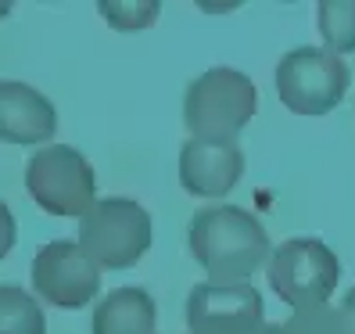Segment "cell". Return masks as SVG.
<instances>
[{
	"instance_id": "12",
	"label": "cell",
	"mask_w": 355,
	"mask_h": 334,
	"mask_svg": "<svg viewBox=\"0 0 355 334\" xmlns=\"http://www.w3.org/2000/svg\"><path fill=\"white\" fill-rule=\"evenodd\" d=\"M0 334H47L44 309L18 284H0Z\"/></svg>"
},
{
	"instance_id": "11",
	"label": "cell",
	"mask_w": 355,
	"mask_h": 334,
	"mask_svg": "<svg viewBox=\"0 0 355 334\" xmlns=\"http://www.w3.org/2000/svg\"><path fill=\"white\" fill-rule=\"evenodd\" d=\"M158 309L144 287H115L94 312V334H155Z\"/></svg>"
},
{
	"instance_id": "8",
	"label": "cell",
	"mask_w": 355,
	"mask_h": 334,
	"mask_svg": "<svg viewBox=\"0 0 355 334\" xmlns=\"http://www.w3.org/2000/svg\"><path fill=\"white\" fill-rule=\"evenodd\" d=\"M187 327L191 334H259L266 327L262 295L248 281H205L187 299Z\"/></svg>"
},
{
	"instance_id": "16",
	"label": "cell",
	"mask_w": 355,
	"mask_h": 334,
	"mask_svg": "<svg viewBox=\"0 0 355 334\" xmlns=\"http://www.w3.org/2000/svg\"><path fill=\"white\" fill-rule=\"evenodd\" d=\"M15 237H18V226H15V216L11 208L0 201V259H4L11 248H15Z\"/></svg>"
},
{
	"instance_id": "3",
	"label": "cell",
	"mask_w": 355,
	"mask_h": 334,
	"mask_svg": "<svg viewBox=\"0 0 355 334\" xmlns=\"http://www.w3.org/2000/svg\"><path fill=\"white\" fill-rule=\"evenodd\" d=\"M79 248L97 269H130L151 248V216L133 198H104L79 219Z\"/></svg>"
},
{
	"instance_id": "15",
	"label": "cell",
	"mask_w": 355,
	"mask_h": 334,
	"mask_svg": "<svg viewBox=\"0 0 355 334\" xmlns=\"http://www.w3.org/2000/svg\"><path fill=\"white\" fill-rule=\"evenodd\" d=\"M97 11L108 18L119 33H140L158 18L155 0H112V4H97Z\"/></svg>"
},
{
	"instance_id": "13",
	"label": "cell",
	"mask_w": 355,
	"mask_h": 334,
	"mask_svg": "<svg viewBox=\"0 0 355 334\" xmlns=\"http://www.w3.org/2000/svg\"><path fill=\"white\" fill-rule=\"evenodd\" d=\"M320 36L330 54H352L355 51V0H323L316 4Z\"/></svg>"
},
{
	"instance_id": "9",
	"label": "cell",
	"mask_w": 355,
	"mask_h": 334,
	"mask_svg": "<svg viewBox=\"0 0 355 334\" xmlns=\"http://www.w3.org/2000/svg\"><path fill=\"white\" fill-rule=\"evenodd\" d=\"M244 176V151L234 140H187L180 151V183L194 198H226Z\"/></svg>"
},
{
	"instance_id": "18",
	"label": "cell",
	"mask_w": 355,
	"mask_h": 334,
	"mask_svg": "<svg viewBox=\"0 0 355 334\" xmlns=\"http://www.w3.org/2000/svg\"><path fill=\"white\" fill-rule=\"evenodd\" d=\"M259 334H284V327H280V324H266Z\"/></svg>"
},
{
	"instance_id": "5",
	"label": "cell",
	"mask_w": 355,
	"mask_h": 334,
	"mask_svg": "<svg viewBox=\"0 0 355 334\" xmlns=\"http://www.w3.org/2000/svg\"><path fill=\"white\" fill-rule=\"evenodd\" d=\"M26 191L33 201L51 216H76L83 219L94 208L97 180L94 165L83 158V151L65 144H47L26 165Z\"/></svg>"
},
{
	"instance_id": "14",
	"label": "cell",
	"mask_w": 355,
	"mask_h": 334,
	"mask_svg": "<svg viewBox=\"0 0 355 334\" xmlns=\"http://www.w3.org/2000/svg\"><path fill=\"white\" fill-rule=\"evenodd\" d=\"M284 334H348L341 309H330V306H305L295 309L287 317V324H280Z\"/></svg>"
},
{
	"instance_id": "10",
	"label": "cell",
	"mask_w": 355,
	"mask_h": 334,
	"mask_svg": "<svg viewBox=\"0 0 355 334\" xmlns=\"http://www.w3.org/2000/svg\"><path fill=\"white\" fill-rule=\"evenodd\" d=\"M58 130V108L29 83L0 79V140L47 144Z\"/></svg>"
},
{
	"instance_id": "2",
	"label": "cell",
	"mask_w": 355,
	"mask_h": 334,
	"mask_svg": "<svg viewBox=\"0 0 355 334\" xmlns=\"http://www.w3.org/2000/svg\"><path fill=\"white\" fill-rule=\"evenodd\" d=\"M255 108H259L255 83L237 69L216 65L187 87L183 122L191 130V140L226 144L252 122Z\"/></svg>"
},
{
	"instance_id": "7",
	"label": "cell",
	"mask_w": 355,
	"mask_h": 334,
	"mask_svg": "<svg viewBox=\"0 0 355 334\" xmlns=\"http://www.w3.org/2000/svg\"><path fill=\"white\" fill-rule=\"evenodd\" d=\"M33 287L51 306L79 309L101 291V269L79 241H51L33 259Z\"/></svg>"
},
{
	"instance_id": "6",
	"label": "cell",
	"mask_w": 355,
	"mask_h": 334,
	"mask_svg": "<svg viewBox=\"0 0 355 334\" xmlns=\"http://www.w3.org/2000/svg\"><path fill=\"white\" fill-rule=\"evenodd\" d=\"M266 274L280 302H287L291 309H305L327 306V299L341 281V262L316 237H291L280 248H273Z\"/></svg>"
},
{
	"instance_id": "17",
	"label": "cell",
	"mask_w": 355,
	"mask_h": 334,
	"mask_svg": "<svg viewBox=\"0 0 355 334\" xmlns=\"http://www.w3.org/2000/svg\"><path fill=\"white\" fill-rule=\"evenodd\" d=\"M341 317H345V327H348V334H355V287H352L348 295L341 299Z\"/></svg>"
},
{
	"instance_id": "4",
	"label": "cell",
	"mask_w": 355,
	"mask_h": 334,
	"mask_svg": "<svg viewBox=\"0 0 355 334\" xmlns=\"http://www.w3.org/2000/svg\"><path fill=\"white\" fill-rule=\"evenodd\" d=\"M352 87L345 58L327 47H295L277 65V94L295 115H327L341 104Z\"/></svg>"
},
{
	"instance_id": "1",
	"label": "cell",
	"mask_w": 355,
	"mask_h": 334,
	"mask_svg": "<svg viewBox=\"0 0 355 334\" xmlns=\"http://www.w3.org/2000/svg\"><path fill=\"white\" fill-rule=\"evenodd\" d=\"M191 256L208 274V281L241 284L255 274L262 262H269L266 226L241 205H208L191 219Z\"/></svg>"
}]
</instances>
